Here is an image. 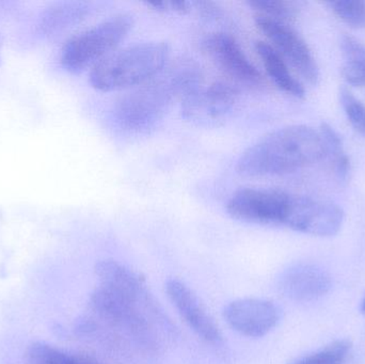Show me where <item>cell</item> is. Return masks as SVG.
<instances>
[{
    "label": "cell",
    "mask_w": 365,
    "mask_h": 364,
    "mask_svg": "<svg viewBox=\"0 0 365 364\" xmlns=\"http://www.w3.org/2000/svg\"><path fill=\"white\" fill-rule=\"evenodd\" d=\"M68 355L45 342H34L26 352L27 364H64Z\"/></svg>",
    "instance_id": "cell-22"
},
{
    "label": "cell",
    "mask_w": 365,
    "mask_h": 364,
    "mask_svg": "<svg viewBox=\"0 0 365 364\" xmlns=\"http://www.w3.org/2000/svg\"><path fill=\"white\" fill-rule=\"evenodd\" d=\"M332 281L329 274L319 265H293L279 278L278 288L283 296L297 303H310L325 296Z\"/></svg>",
    "instance_id": "cell-12"
},
{
    "label": "cell",
    "mask_w": 365,
    "mask_h": 364,
    "mask_svg": "<svg viewBox=\"0 0 365 364\" xmlns=\"http://www.w3.org/2000/svg\"><path fill=\"white\" fill-rule=\"evenodd\" d=\"M201 85V70L192 60L168 63L158 76L118 100L115 121L128 132H147L164 119L175 100H184Z\"/></svg>",
    "instance_id": "cell-1"
},
{
    "label": "cell",
    "mask_w": 365,
    "mask_h": 364,
    "mask_svg": "<svg viewBox=\"0 0 365 364\" xmlns=\"http://www.w3.org/2000/svg\"><path fill=\"white\" fill-rule=\"evenodd\" d=\"M88 6L83 4H66L53 9L46 19L47 27L66 28L73 23L81 21L88 14Z\"/></svg>",
    "instance_id": "cell-19"
},
{
    "label": "cell",
    "mask_w": 365,
    "mask_h": 364,
    "mask_svg": "<svg viewBox=\"0 0 365 364\" xmlns=\"http://www.w3.org/2000/svg\"><path fill=\"white\" fill-rule=\"evenodd\" d=\"M64 364H104L94 357L86 354L68 355Z\"/></svg>",
    "instance_id": "cell-25"
},
{
    "label": "cell",
    "mask_w": 365,
    "mask_h": 364,
    "mask_svg": "<svg viewBox=\"0 0 365 364\" xmlns=\"http://www.w3.org/2000/svg\"><path fill=\"white\" fill-rule=\"evenodd\" d=\"M202 46L212 61L236 83L255 87L265 83L262 73L248 59L240 43L230 34H208Z\"/></svg>",
    "instance_id": "cell-8"
},
{
    "label": "cell",
    "mask_w": 365,
    "mask_h": 364,
    "mask_svg": "<svg viewBox=\"0 0 365 364\" xmlns=\"http://www.w3.org/2000/svg\"><path fill=\"white\" fill-rule=\"evenodd\" d=\"M134 27V17L120 13L71 38L62 51V64L72 72L92 66L110 55Z\"/></svg>",
    "instance_id": "cell-4"
},
{
    "label": "cell",
    "mask_w": 365,
    "mask_h": 364,
    "mask_svg": "<svg viewBox=\"0 0 365 364\" xmlns=\"http://www.w3.org/2000/svg\"><path fill=\"white\" fill-rule=\"evenodd\" d=\"M145 6L160 13H178L186 15L192 11V2L184 0H173V1H148Z\"/></svg>",
    "instance_id": "cell-23"
},
{
    "label": "cell",
    "mask_w": 365,
    "mask_h": 364,
    "mask_svg": "<svg viewBox=\"0 0 365 364\" xmlns=\"http://www.w3.org/2000/svg\"><path fill=\"white\" fill-rule=\"evenodd\" d=\"M324 160L319 130L292 125L270 132L240 156L236 171L245 177H265L294 172Z\"/></svg>",
    "instance_id": "cell-2"
},
{
    "label": "cell",
    "mask_w": 365,
    "mask_h": 364,
    "mask_svg": "<svg viewBox=\"0 0 365 364\" xmlns=\"http://www.w3.org/2000/svg\"><path fill=\"white\" fill-rule=\"evenodd\" d=\"M343 222L344 212L339 205L329 201L293 196L285 227L297 232L328 237L339 233Z\"/></svg>",
    "instance_id": "cell-7"
},
{
    "label": "cell",
    "mask_w": 365,
    "mask_h": 364,
    "mask_svg": "<svg viewBox=\"0 0 365 364\" xmlns=\"http://www.w3.org/2000/svg\"><path fill=\"white\" fill-rule=\"evenodd\" d=\"M324 145V160H328L334 175L341 181H346L349 177L351 164L349 156L343 147L342 139L338 132L327 123L322 124L319 128Z\"/></svg>",
    "instance_id": "cell-16"
},
{
    "label": "cell",
    "mask_w": 365,
    "mask_h": 364,
    "mask_svg": "<svg viewBox=\"0 0 365 364\" xmlns=\"http://www.w3.org/2000/svg\"><path fill=\"white\" fill-rule=\"evenodd\" d=\"M293 194L269 188H242L227 201L232 218L257 224L285 226Z\"/></svg>",
    "instance_id": "cell-5"
},
{
    "label": "cell",
    "mask_w": 365,
    "mask_h": 364,
    "mask_svg": "<svg viewBox=\"0 0 365 364\" xmlns=\"http://www.w3.org/2000/svg\"><path fill=\"white\" fill-rule=\"evenodd\" d=\"M96 275L100 280V286L122 296L137 301L150 298L145 280L117 261H101L96 265Z\"/></svg>",
    "instance_id": "cell-13"
},
{
    "label": "cell",
    "mask_w": 365,
    "mask_h": 364,
    "mask_svg": "<svg viewBox=\"0 0 365 364\" xmlns=\"http://www.w3.org/2000/svg\"><path fill=\"white\" fill-rule=\"evenodd\" d=\"M223 316L227 324L240 335L262 338L279 324L282 311L274 301L242 298L227 305Z\"/></svg>",
    "instance_id": "cell-9"
},
{
    "label": "cell",
    "mask_w": 365,
    "mask_h": 364,
    "mask_svg": "<svg viewBox=\"0 0 365 364\" xmlns=\"http://www.w3.org/2000/svg\"><path fill=\"white\" fill-rule=\"evenodd\" d=\"M247 4L257 11V14L287 24L297 17L299 9L296 2L285 0H250Z\"/></svg>",
    "instance_id": "cell-17"
},
{
    "label": "cell",
    "mask_w": 365,
    "mask_h": 364,
    "mask_svg": "<svg viewBox=\"0 0 365 364\" xmlns=\"http://www.w3.org/2000/svg\"><path fill=\"white\" fill-rule=\"evenodd\" d=\"M240 89L230 81H215L200 85L182 100L184 118L192 121H218L227 115L240 100Z\"/></svg>",
    "instance_id": "cell-10"
},
{
    "label": "cell",
    "mask_w": 365,
    "mask_h": 364,
    "mask_svg": "<svg viewBox=\"0 0 365 364\" xmlns=\"http://www.w3.org/2000/svg\"><path fill=\"white\" fill-rule=\"evenodd\" d=\"M255 51L261 58L268 76L279 89L295 98H304L306 94L304 85L292 74L287 62L272 45L259 41L255 44Z\"/></svg>",
    "instance_id": "cell-14"
},
{
    "label": "cell",
    "mask_w": 365,
    "mask_h": 364,
    "mask_svg": "<svg viewBox=\"0 0 365 364\" xmlns=\"http://www.w3.org/2000/svg\"><path fill=\"white\" fill-rule=\"evenodd\" d=\"M340 100L349 123L365 138V105L346 88L340 90Z\"/></svg>",
    "instance_id": "cell-21"
},
{
    "label": "cell",
    "mask_w": 365,
    "mask_h": 364,
    "mask_svg": "<svg viewBox=\"0 0 365 364\" xmlns=\"http://www.w3.org/2000/svg\"><path fill=\"white\" fill-rule=\"evenodd\" d=\"M361 312H362V313L365 314V296H364V301H362V303H361Z\"/></svg>",
    "instance_id": "cell-26"
},
{
    "label": "cell",
    "mask_w": 365,
    "mask_h": 364,
    "mask_svg": "<svg viewBox=\"0 0 365 364\" xmlns=\"http://www.w3.org/2000/svg\"><path fill=\"white\" fill-rule=\"evenodd\" d=\"M334 14L354 28H365V2L360 0H339L330 2Z\"/></svg>",
    "instance_id": "cell-20"
},
{
    "label": "cell",
    "mask_w": 365,
    "mask_h": 364,
    "mask_svg": "<svg viewBox=\"0 0 365 364\" xmlns=\"http://www.w3.org/2000/svg\"><path fill=\"white\" fill-rule=\"evenodd\" d=\"M255 25L304 80L317 85L319 70L317 60L304 38L289 24L257 14Z\"/></svg>",
    "instance_id": "cell-6"
},
{
    "label": "cell",
    "mask_w": 365,
    "mask_h": 364,
    "mask_svg": "<svg viewBox=\"0 0 365 364\" xmlns=\"http://www.w3.org/2000/svg\"><path fill=\"white\" fill-rule=\"evenodd\" d=\"M193 8L197 11L199 14L204 17H216L220 15V9L216 4L210 1H195L192 2Z\"/></svg>",
    "instance_id": "cell-24"
},
{
    "label": "cell",
    "mask_w": 365,
    "mask_h": 364,
    "mask_svg": "<svg viewBox=\"0 0 365 364\" xmlns=\"http://www.w3.org/2000/svg\"><path fill=\"white\" fill-rule=\"evenodd\" d=\"M170 47L145 42L113 51L92 68L90 83L98 91L132 89L158 76L168 66Z\"/></svg>",
    "instance_id": "cell-3"
},
{
    "label": "cell",
    "mask_w": 365,
    "mask_h": 364,
    "mask_svg": "<svg viewBox=\"0 0 365 364\" xmlns=\"http://www.w3.org/2000/svg\"><path fill=\"white\" fill-rule=\"evenodd\" d=\"M351 350L349 340H339L294 364H344Z\"/></svg>",
    "instance_id": "cell-18"
},
{
    "label": "cell",
    "mask_w": 365,
    "mask_h": 364,
    "mask_svg": "<svg viewBox=\"0 0 365 364\" xmlns=\"http://www.w3.org/2000/svg\"><path fill=\"white\" fill-rule=\"evenodd\" d=\"M166 292L184 322L197 337L212 345L222 343V335L218 325L201 299L187 284L181 280H168Z\"/></svg>",
    "instance_id": "cell-11"
},
{
    "label": "cell",
    "mask_w": 365,
    "mask_h": 364,
    "mask_svg": "<svg viewBox=\"0 0 365 364\" xmlns=\"http://www.w3.org/2000/svg\"><path fill=\"white\" fill-rule=\"evenodd\" d=\"M344 64L343 78L355 87H365V46L359 41L349 36H343L341 40Z\"/></svg>",
    "instance_id": "cell-15"
}]
</instances>
